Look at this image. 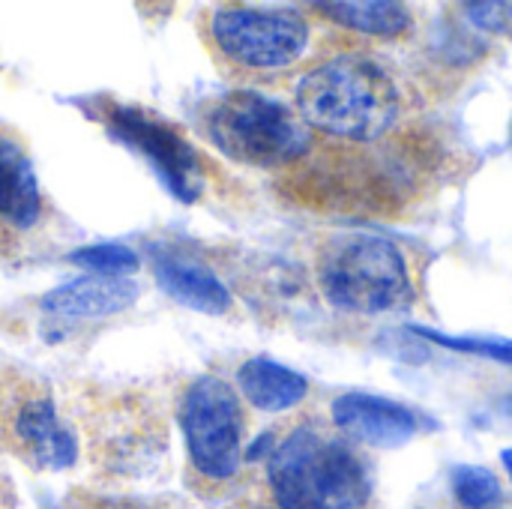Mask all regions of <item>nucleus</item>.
<instances>
[{
	"label": "nucleus",
	"mask_w": 512,
	"mask_h": 509,
	"mask_svg": "<svg viewBox=\"0 0 512 509\" xmlns=\"http://www.w3.org/2000/svg\"><path fill=\"white\" fill-rule=\"evenodd\" d=\"M294 108L312 132L369 144L399 123L402 87L381 60L345 51L321 60L297 81Z\"/></svg>",
	"instance_id": "obj_1"
},
{
	"label": "nucleus",
	"mask_w": 512,
	"mask_h": 509,
	"mask_svg": "<svg viewBox=\"0 0 512 509\" xmlns=\"http://www.w3.org/2000/svg\"><path fill=\"white\" fill-rule=\"evenodd\" d=\"M267 489L279 509H363L372 498V474L348 438L306 420L273 444Z\"/></svg>",
	"instance_id": "obj_2"
},
{
	"label": "nucleus",
	"mask_w": 512,
	"mask_h": 509,
	"mask_svg": "<svg viewBox=\"0 0 512 509\" xmlns=\"http://www.w3.org/2000/svg\"><path fill=\"white\" fill-rule=\"evenodd\" d=\"M321 297L348 315H384L414 303V273L405 252L378 234L339 231L315 249Z\"/></svg>",
	"instance_id": "obj_3"
},
{
	"label": "nucleus",
	"mask_w": 512,
	"mask_h": 509,
	"mask_svg": "<svg viewBox=\"0 0 512 509\" xmlns=\"http://www.w3.org/2000/svg\"><path fill=\"white\" fill-rule=\"evenodd\" d=\"M210 144L249 168H285L312 153V129L297 108L255 87H234L201 111Z\"/></svg>",
	"instance_id": "obj_4"
},
{
	"label": "nucleus",
	"mask_w": 512,
	"mask_h": 509,
	"mask_svg": "<svg viewBox=\"0 0 512 509\" xmlns=\"http://www.w3.org/2000/svg\"><path fill=\"white\" fill-rule=\"evenodd\" d=\"M201 39L228 72L270 75L306 54L312 30L297 9L225 3L201 18Z\"/></svg>",
	"instance_id": "obj_5"
},
{
	"label": "nucleus",
	"mask_w": 512,
	"mask_h": 509,
	"mask_svg": "<svg viewBox=\"0 0 512 509\" xmlns=\"http://www.w3.org/2000/svg\"><path fill=\"white\" fill-rule=\"evenodd\" d=\"M177 423L186 441L192 474L207 486L231 483L246 459V402L219 375L186 384L177 402Z\"/></svg>",
	"instance_id": "obj_6"
},
{
	"label": "nucleus",
	"mask_w": 512,
	"mask_h": 509,
	"mask_svg": "<svg viewBox=\"0 0 512 509\" xmlns=\"http://www.w3.org/2000/svg\"><path fill=\"white\" fill-rule=\"evenodd\" d=\"M96 117L114 141L126 144L156 171L162 186L180 204H195L204 195L210 180L207 162L201 150L186 138V132L177 129L171 120L159 117L150 108L123 105L114 99H99Z\"/></svg>",
	"instance_id": "obj_7"
},
{
	"label": "nucleus",
	"mask_w": 512,
	"mask_h": 509,
	"mask_svg": "<svg viewBox=\"0 0 512 509\" xmlns=\"http://www.w3.org/2000/svg\"><path fill=\"white\" fill-rule=\"evenodd\" d=\"M0 441L33 471H66L78 459L72 426L57 414L51 387L33 375H0Z\"/></svg>",
	"instance_id": "obj_8"
},
{
	"label": "nucleus",
	"mask_w": 512,
	"mask_h": 509,
	"mask_svg": "<svg viewBox=\"0 0 512 509\" xmlns=\"http://www.w3.org/2000/svg\"><path fill=\"white\" fill-rule=\"evenodd\" d=\"M330 420H333V429L351 444L357 441V444L378 447V450L405 447L420 429L414 411H408L405 405L393 399L366 396V393H345L333 399Z\"/></svg>",
	"instance_id": "obj_9"
},
{
	"label": "nucleus",
	"mask_w": 512,
	"mask_h": 509,
	"mask_svg": "<svg viewBox=\"0 0 512 509\" xmlns=\"http://www.w3.org/2000/svg\"><path fill=\"white\" fill-rule=\"evenodd\" d=\"M150 270L162 294H168L186 309H195L201 315H225L234 306V297L225 282L189 252L156 246L150 252Z\"/></svg>",
	"instance_id": "obj_10"
},
{
	"label": "nucleus",
	"mask_w": 512,
	"mask_h": 509,
	"mask_svg": "<svg viewBox=\"0 0 512 509\" xmlns=\"http://www.w3.org/2000/svg\"><path fill=\"white\" fill-rule=\"evenodd\" d=\"M141 288L135 279H99V276H81L72 279L54 291H48L39 300V309L51 318L63 321H99L114 318L135 306Z\"/></svg>",
	"instance_id": "obj_11"
},
{
	"label": "nucleus",
	"mask_w": 512,
	"mask_h": 509,
	"mask_svg": "<svg viewBox=\"0 0 512 509\" xmlns=\"http://www.w3.org/2000/svg\"><path fill=\"white\" fill-rule=\"evenodd\" d=\"M42 216V192L27 150L0 135V225L27 231Z\"/></svg>",
	"instance_id": "obj_12"
},
{
	"label": "nucleus",
	"mask_w": 512,
	"mask_h": 509,
	"mask_svg": "<svg viewBox=\"0 0 512 509\" xmlns=\"http://www.w3.org/2000/svg\"><path fill=\"white\" fill-rule=\"evenodd\" d=\"M237 393L261 414H285L306 399L309 381L270 357H252L237 369Z\"/></svg>",
	"instance_id": "obj_13"
},
{
	"label": "nucleus",
	"mask_w": 512,
	"mask_h": 509,
	"mask_svg": "<svg viewBox=\"0 0 512 509\" xmlns=\"http://www.w3.org/2000/svg\"><path fill=\"white\" fill-rule=\"evenodd\" d=\"M315 12L324 18L378 39H399L411 30L414 18L405 3L396 0H339V3H315Z\"/></svg>",
	"instance_id": "obj_14"
},
{
	"label": "nucleus",
	"mask_w": 512,
	"mask_h": 509,
	"mask_svg": "<svg viewBox=\"0 0 512 509\" xmlns=\"http://www.w3.org/2000/svg\"><path fill=\"white\" fill-rule=\"evenodd\" d=\"M450 489L462 509H501L504 486L483 465H459L450 471Z\"/></svg>",
	"instance_id": "obj_15"
},
{
	"label": "nucleus",
	"mask_w": 512,
	"mask_h": 509,
	"mask_svg": "<svg viewBox=\"0 0 512 509\" xmlns=\"http://www.w3.org/2000/svg\"><path fill=\"white\" fill-rule=\"evenodd\" d=\"M69 264L81 267L87 276L99 279H132L141 267V258L120 243H96L69 252Z\"/></svg>",
	"instance_id": "obj_16"
},
{
	"label": "nucleus",
	"mask_w": 512,
	"mask_h": 509,
	"mask_svg": "<svg viewBox=\"0 0 512 509\" xmlns=\"http://www.w3.org/2000/svg\"><path fill=\"white\" fill-rule=\"evenodd\" d=\"M414 333L435 342V345H441V348L486 357V360H498V363L512 366V339H501V336H450V333L429 330V327H414Z\"/></svg>",
	"instance_id": "obj_17"
},
{
	"label": "nucleus",
	"mask_w": 512,
	"mask_h": 509,
	"mask_svg": "<svg viewBox=\"0 0 512 509\" xmlns=\"http://www.w3.org/2000/svg\"><path fill=\"white\" fill-rule=\"evenodd\" d=\"M462 12L477 30L512 39V0H492V3L474 0V3H465Z\"/></svg>",
	"instance_id": "obj_18"
},
{
	"label": "nucleus",
	"mask_w": 512,
	"mask_h": 509,
	"mask_svg": "<svg viewBox=\"0 0 512 509\" xmlns=\"http://www.w3.org/2000/svg\"><path fill=\"white\" fill-rule=\"evenodd\" d=\"M501 462H504V468H507V474H510L512 480V450H504V453H501Z\"/></svg>",
	"instance_id": "obj_19"
},
{
	"label": "nucleus",
	"mask_w": 512,
	"mask_h": 509,
	"mask_svg": "<svg viewBox=\"0 0 512 509\" xmlns=\"http://www.w3.org/2000/svg\"><path fill=\"white\" fill-rule=\"evenodd\" d=\"M510 141H512V123H510Z\"/></svg>",
	"instance_id": "obj_20"
}]
</instances>
